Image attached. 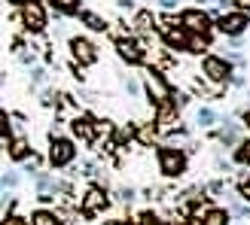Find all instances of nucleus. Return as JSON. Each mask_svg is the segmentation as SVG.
<instances>
[{
    "instance_id": "12",
    "label": "nucleus",
    "mask_w": 250,
    "mask_h": 225,
    "mask_svg": "<svg viewBox=\"0 0 250 225\" xmlns=\"http://www.w3.org/2000/svg\"><path fill=\"white\" fill-rule=\"evenodd\" d=\"M134 28L141 31V34H149L156 28V19H153V12H137V19H134Z\"/></svg>"
},
{
    "instance_id": "25",
    "label": "nucleus",
    "mask_w": 250,
    "mask_h": 225,
    "mask_svg": "<svg viewBox=\"0 0 250 225\" xmlns=\"http://www.w3.org/2000/svg\"><path fill=\"white\" fill-rule=\"evenodd\" d=\"M159 3H162V6H177L180 0H159Z\"/></svg>"
},
{
    "instance_id": "10",
    "label": "nucleus",
    "mask_w": 250,
    "mask_h": 225,
    "mask_svg": "<svg viewBox=\"0 0 250 225\" xmlns=\"http://www.w3.org/2000/svg\"><path fill=\"white\" fill-rule=\"evenodd\" d=\"M165 43L171 49H186V46H189V34H186L183 28H168L165 31Z\"/></svg>"
},
{
    "instance_id": "4",
    "label": "nucleus",
    "mask_w": 250,
    "mask_h": 225,
    "mask_svg": "<svg viewBox=\"0 0 250 225\" xmlns=\"http://www.w3.org/2000/svg\"><path fill=\"white\" fill-rule=\"evenodd\" d=\"M202 73H205L210 82H226V79H229V73H232V67H229V61H226V58H220V55H208V58L202 61Z\"/></svg>"
},
{
    "instance_id": "29",
    "label": "nucleus",
    "mask_w": 250,
    "mask_h": 225,
    "mask_svg": "<svg viewBox=\"0 0 250 225\" xmlns=\"http://www.w3.org/2000/svg\"><path fill=\"white\" fill-rule=\"evenodd\" d=\"M0 82H3V76H0Z\"/></svg>"
},
{
    "instance_id": "7",
    "label": "nucleus",
    "mask_w": 250,
    "mask_h": 225,
    "mask_svg": "<svg viewBox=\"0 0 250 225\" xmlns=\"http://www.w3.org/2000/svg\"><path fill=\"white\" fill-rule=\"evenodd\" d=\"M21 16H24V24H28L31 31H43L46 28V12H43V6L37 3V0H28V3H24Z\"/></svg>"
},
{
    "instance_id": "17",
    "label": "nucleus",
    "mask_w": 250,
    "mask_h": 225,
    "mask_svg": "<svg viewBox=\"0 0 250 225\" xmlns=\"http://www.w3.org/2000/svg\"><path fill=\"white\" fill-rule=\"evenodd\" d=\"M28 140H12V146H9V158H16V161H21V158H28Z\"/></svg>"
},
{
    "instance_id": "9",
    "label": "nucleus",
    "mask_w": 250,
    "mask_h": 225,
    "mask_svg": "<svg viewBox=\"0 0 250 225\" xmlns=\"http://www.w3.org/2000/svg\"><path fill=\"white\" fill-rule=\"evenodd\" d=\"M107 207V195L101 189H89L83 198V213L85 216H95V213H101V210Z\"/></svg>"
},
{
    "instance_id": "19",
    "label": "nucleus",
    "mask_w": 250,
    "mask_h": 225,
    "mask_svg": "<svg viewBox=\"0 0 250 225\" xmlns=\"http://www.w3.org/2000/svg\"><path fill=\"white\" fill-rule=\"evenodd\" d=\"M52 6L55 9H61V12H80V0H52Z\"/></svg>"
},
{
    "instance_id": "13",
    "label": "nucleus",
    "mask_w": 250,
    "mask_h": 225,
    "mask_svg": "<svg viewBox=\"0 0 250 225\" xmlns=\"http://www.w3.org/2000/svg\"><path fill=\"white\" fill-rule=\"evenodd\" d=\"M31 225H61V219L52 213V210H37L34 219H31Z\"/></svg>"
},
{
    "instance_id": "6",
    "label": "nucleus",
    "mask_w": 250,
    "mask_h": 225,
    "mask_svg": "<svg viewBox=\"0 0 250 225\" xmlns=\"http://www.w3.org/2000/svg\"><path fill=\"white\" fill-rule=\"evenodd\" d=\"M180 28L186 34H208L210 31V19H208V12H202V9H186L180 16Z\"/></svg>"
},
{
    "instance_id": "23",
    "label": "nucleus",
    "mask_w": 250,
    "mask_h": 225,
    "mask_svg": "<svg viewBox=\"0 0 250 225\" xmlns=\"http://www.w3.org/2000/svg\"><path fill=\"white\" fill-rule=\"evenodd\" d=\"M141 225H159V219H156V216H149V213H146V216H144V222H141Z\"/></svg>"
},
{
    "instance_id": "11",
    "label": "nucleus",
    "mask_w": 250,
    "mask_h": 225,
    "mask_svg": "<svg viewBox=\"0 0 250 225\" xmlns=\"http://www.w3.org/2000/svg\"><path fill=\"white\" fill-rule=\"evenodd\" d=\"M70 128H73V134H77V137H83L85 143L95 140V125H92V119H73Z\"/></svg>"
},
{
    "instance_id": "24",
    "label": "nucleus",
    "mask_w": 250,
    "mask_h": 225,
    "mask_svg": "<svg viewBox=\"0 0 250 225\" xmlns=\"http://www.w3.org/2000/svg\"><path fill=\"white\" fill-rule=\"evenodd\" d=\"M241 198H247V201H250V183H244V186H241Z\"/></svg>"
},
{
    "instance_id": "1",
    "label": "nucleus",
    "mask_w": 250,
    "mask_h": 225,
    "mask_svg": "<svg viewBox=\"0 0 250 225\" xmlns=\"http://www.w3.org/2000/svg\"><path fill=\"white\" fill-rule=\"evenodd\" d=\"M159 170L165 177H180L186 170V152L183 149H162L159 152Z\"/></svg>"
},
{
    "instance_id": "2",
    "label": "nucleus",
    "mask_w": 250,
    "mask_h": 225,
    "mask_svg": "<svg viewBox=\"0 0 250 225\" xmlns=\"http://www.w3.org/2000/svg\"><path fill=\"white\" fill-rule=\"evenodd\" d=\"M73 155H77V146H73L67 137H52V146H49V161L52 168H67Z\"/></svg>"
},
{
    "instance_id": "15",
    "label": "nucleus",
    "mask_w": 250,
    "mask_h": 225,
    "mask_svg": "<svg viewBox=\"0 0 250 225\" xmlns=\"http://www.w3.org/2000/svg\"><path fill=\"white\" fill-rule=\"evenodd\" d=\"M80 21H85V24H89L92 31H104V28H107V24H104V19H101V16H95V12H85V9L80 12Z\"/></svg>"
},
{
    "instance_id": "22",
    "label": "nucleus",
    "mask_w": 250,
    "mask_h": 225,
    "mask_svg": "<svg viewBox=\"0 0 250 225\" xmlns=\"http://www.w3.org/2000/svg\"><path fill=\"white\" fill-rule=\"evenodd\" d=\"M0 225H28V219H21V216H6V219H0Z\"/></svg>"
},
{
    "instance_id": "16",
    "label": "nucleus",
    "mask_w": 250,
    "mask_h": 225,
    "mask_svg": "<svg viewBox=\"0 0 250 225\" xmlns=\"http://www.w3.org/2000/svg\"><path fill=\"white\" fill-rule=\"evenodd\" d=\"M195 122H198V125H202V128H210V125H214V122H217V112H214V110H210V107H202V110H198V112H195Z\"/></svg>"
},
{
    "instance_id": "21",
    "label": "nucleus",
    "mask_w": 250,
    "mask_h": 225,
    "mask_svg": "<svg viewBox=\"0 0 250 225\" xmlns=\"http://www.w3.org/2000/svg\"><path fill=\"white\" fill-rule=\"evenodd\" d=\"M9 128H12V125H9L6 110H0V137H6V134H9Z\"/></svg>"
},
{
    "instance_id": "20",
    "label": "nucleus",
    "mask_w": 250,
    "mask_h": 225,
    "mask_svg": "<svg viewBox=\"0 0 250 225\" xmlns=\"http://www.w3.org/2000/svg\"><path fill=\"white\" fill-rule=\"evenodd\" d=\"M125 92H128L131 97H141V85H137L131 76H125Z\"/></svg>"
},
{
    "instance_id": "8",
    "label": "nucleus",
    "mask_w": 250,
    "mask_h": 225,
    "mask_svg": "<svg viewBox=\"0 0 250 225\" xmlns=\"http://www.w3.org/2000/svg\"><path fill=\"white\" fill-rule=\"evenodd\" d=\"M70 49H73V58L83 61V64H95V61H98V49H95L89 40H80V37H73V40H70Z\"/></svg>"
},
{
    "instance_id": "26",
    "label": "nucleus",
    "mask_w": 250,
    "mask_h": 225,
    "mask_svg": "<svg viewBox=\"0 0 250 225\" xmlns=\"http://www.w3.org/2000/svg\"><path fill=\"white\" fill-rule=\"evenodd\" d=\"M9 3H12V6H24V3H28V0H9Z\"/></svg>"
},
{
    "instance_id": "27",
    "label": "nucleus",
    "mask_w": 250,
    "mask_h": 225,
    "mask_svg": "<svg viewBox=\"0 0 250 225\" xmlns=\"http://www.w3.org/2000/svg\"><path fill=\"white\" fill-rule=\"evenodd\" d=\"M238 3H241V6H244L247 12H250V0H238Z\"/></svg>"
},
{
    "instance_id": "28",
    "label": "nucleus",
    "mask_w": 250,
    "mask_h": 225,
    "mask_svg": "<svg viewBox=\"0 0 250 225\" xmlns=\"http://www.w3.org/2000/svg\"><path fill=\"white\" fill-rule=\"evenodd\" d=\"M244 125H247V128H250V110L244 112Z\"/></svg>"
},
{
    "instance_id": "14",
    "label": "nucleus",
    "mask_w": 250,
    "mask_h": 225,
    "mask_svg": "<svg viewBox=\"0 0 250 225\" xmlns=\"http://www.w3.org/2000/svg\"><path fill=\"white\" fill-rule=\"evenodd\" d=\"M202 225H229V213H223V210H208Z\"/></svg>"
},
{
    "instance_id": "5",
    "label": "nucleus",
    "mask_w": 250,
    "mask_h": 225,
    "mask_svg": "<svg viewBox=\"0 0 250 225\" xmlns=\"http://www.w3.org/2000/svg\"><path fill=\"white\" fill-rule=\"evenodd\" d=\"M217 28L226 34V37H241L250 28V19L244 16V12H223L220 21H217Z\"/></svg>"
},
{
    "instance_id": "18",
    "label": "nucleus",
    "mask_w": 250,
    "mask_h": 225,
    "mask_svg": "<svg viewBox=\"0 0 250 225\" xmlns=\"http://www.w3.org/2000/svg\"><path fill=\"white\" fill-rule=\"evenodd\" d=\"M235 161H238V165H250V140L238 143V149H235Z\"/></svg>"
},
{
    "instance_id": "3",
    "label": "nucleus",
    "mask_w": 250,
    "mask_h": 225,
    "mask_svg": "<svg viewBox=\"0 0 250 225\" xmlns=\"http://www.w3.org/2000/svg\"><path fill=\"white\" fill-rule=\"evenodd\" d=\"M116 52L122 61H128V64H141V61L146 58V49L141 40H134V37H119L116 40Z\"/></svg>"
}]
</instances>
